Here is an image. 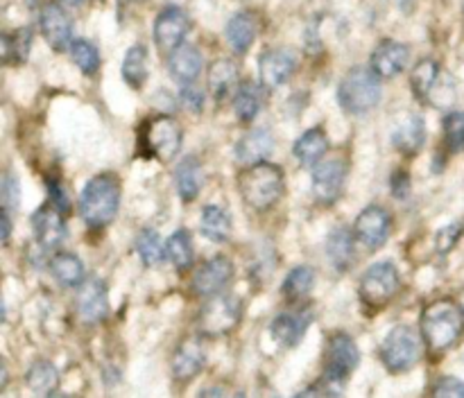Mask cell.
Returning <instances> with one entry per match:
<instances>
[{"mask_svg": "<svg viewBox=\"0 0 464 398\" xmlns=\"http://www.w3.org/2000/svg\"><path fill=\"white\" fill-rule=\"evenodd\" d=\"M392 194L399 199H406L408 194H411V176H408L406 172H394Z\"/></svg>", "mask_w": 464, "mask_h": 398, "instance_id": "f6af8a7d", "label": "cell"}, {"mask_svg": "<svg viewBox=\"0 0 464 398\" xmlns=\"http://www.w3.org/2000/svg\"><path fill=\"white\" fill-rule=\"evenodd\" d=\"M238 190L243 202L254 211H270L284 197L285 179L279 166L270 161H258L245 166L238 175Z\"/></svg>", "mask_w": 464, "mask_h": 398, "instance_id": "7a4b0ae2", "label": "cell"}, {"mask_svg": "<svg viewBox=\"0 0 464 398\" xmlns=\"http://www.w3.org/2000/svg\"><path fill=\"white\" fill-rule=\"evenodd\" d=\"M421 344H424V337H420V333L412 326H394L385 335L379 351L385 369L390 374H406V371H411L420 362Z\"/></svg>", "mask_w": 464, "mask_h": 398, "instance_id": "8992f818", "label": "cell"}, {"mask_svg": "<svg viewBox=\"0 0 464 398\" xmlns=\"http://www.w3.org/2000/svg\"><path fill=\"white\" fill-rule=\"evenodd\" d=\"M202 163L198 161V156H186L181 158V163L175 170V185L177 194H179L184 202H195V197L202 190Z\"/></svg>", "mask_w": 464, "mask_h": 398, "instance_id": "d4e9b609", "label": "cell"}, {"mask_svg": "<svg viewBox=\"0 0 464 398\" xmlns=\"http://www.w3.org/2000/svg\"><path fill=\"white\" fill-rule=\"evenodd\" d=\"M361 362L356 342L347 333H334L326 342L324 353V378L320 380L334 396L344 392V380Z\"/></svg>", "mask_w": 464, "mask_h": 398, "instance_id": "5b68a950", "label": "cell"}, {"mask_svg": "<svg viewBox=\"0 0 464 398\" xmlns=\"http://www.w3.org/2000/svg\"><path fill=\"white\" fill-rule=\"evenodd\" d=\"M63 3H66V5H71V7H80V5L84 3V0H63Z\"/></svg>", "mask_w": 464, "mask_h": 398, "instance_id": "c3c4849f", "label": "cell"}, {"mask_svg": "<svg viewBox=\"0 0 464 398\" xmlns=\"http://www.w3.org/2000/svg\"><path fill=\"white\" fill-rule=\"evenodd\" d=\"M202 235L211 242H227L231 238V220L220 206H207L199 220Z\"/></svg>", "mask_w": 464, "mask_h": 398, "instance_id": "836d02e7", "label": "cell"}, {"mask_svg": "<svg viewBox=\"0 0 464 398\" xmlns=\"http://www.w3.org/2000/svg\"><path fill=\"white\" fill-rule=\"evenodd\" d=\"M390 231H392V215L388 213V208L376 206V204L362 208V213L356 220V226H353L356 240L362 247L370 249V251H379L388 242Z\"/></svg>", "mask_w": 464, "mask_h": 398, "instance_id": "30bf717a", "label": "cell"}, {"mask_svg": "<svg viewBox=\"0 0 464 398\" xmlns=\"http://www.w3.org/2000/svg\"><path fill=\"white\" fill-rule=\"evenodd\" d=\"M166 258L175 265V270L186 271L195 261L193 238L186 229H177L166 242Z\"/></svg>", "mask_w": 464, "mask_h": 398, "instance_id": "d6a6232c", "label": "cell"}, {"mask_svg": "<svg viewBox=\"0 0 464 398\" xmlns=\"http://www.w3.org/2000/svg\"><path fill=\"white\" fill-rule=\"evenodd\" d=\"M326 149H329V136H326V131L322 127H313L306 134L299 136L293 152L299 158V163H304V166H315L324 156Z\"/></svg>", "mask_w": 464, "mask_h": 398, "instance_id": "83f0119b", "label": "cell"}, {"mask_svg": "<svg viewBox=\"0 0 464 398\" xmlns=\"http://www.w3.org/2000/svg\"><path fill=\"white\" fill-rule=\"evenodd\" d=\"M3 59L5 63H23L30 54L32 48V32L30 30H14L12 34H3Z\"/></svg>", "mask_w": 464, "mask_h": 398, "instance_id": "8d00e7d4", "label": "cell"}, {"mask_svg": "<svg viewBox=\"0 0 464 398\" xmlns=\"http://www.w3.org/2000/svg\"><path fill=\"white\" fill-rule=\"evenodd\" d=\"M231 279H234V265H231L229 258L213 256L207 262H202L199 270L195 271L193 280H190V289L198 297H213V294L225 292Z\"/></svg>", "mask_w": 464, "mask_h": 398, "instance_id": "4fadbf2b", "label": "cell"}, {"mask_svg": "<svg viewBox=\"0 0 464 398\" xmlns=\"http://www.w3.org/2000/svg\"><path fill=\"white\" fill-rule=\"evenodd\" d=\"M347 179V163L343 158H326L317 161L313 167V194L320 204L329 206L340 199Z\"/></svg>", "mask_w": 464, "mask_h": 398, "instance_id": "8fae6325", "label": "cell"}, {"mask_svg": "<svg viewBox=\"0 0 464 398\" xmlns=\"http://www.w3.org/2000/svg\"><path fill=\"white\" fill-rule=\"evenodd\" d=\"M204 393V396H207V393H220V396H222V393H225V389H207V392H202Z\"/></svg>", "mask_w": 464, "mask_h": 398, "instance_id": "681fc988", "label": "cell"}, {"mask_svg": "<svg viewBox=\"0 0 464 398\" xmlns=\"http://www.w3.org/2000/svg\"><path fill=\"white\" fill-rule=\"evenodd\" d=\"M295 71H297V57L288 48L266 50L258 59V77L266 89H276V86L285 84Z\"/></svg>", "mask_w": 464, "mask_h": 398, "instance_id": "5bb4252c", "label": "cell"}, {"mask_svg": "<svg viewBox=\"0 0 464 398\" xmlns=\"http://www.w3.org/2000/svg\"><path fill=\"white\" fill-rule=\"evenodd\" d=\"M48 190H50V199H53V206H57L62 213H68V197L66 193H63V188L59 185V181H50L48 184Z\"/></svg>", "mask_w": 464, "mask_h": 398, "instance_id": "bcb514c9", "label": "cell"}, {"mask_svg": "<svg viewBox=\"0 0 464 398\" xmlns=\"http://www.w3.org/2000/svg\"><path fill=\"white\" fill-rule=\"evenodd\" d=\"M118 208H121V181L116 175L109 172L95 175L82 190L80 213L89 229H104L111 224Z\"/></svg>", "mask_w": 464, "mask_h": 398, "instance_id": "3957f363", "label": "cell"}, {"mask_svg": "<svg viewBox=\"0 0 464 398\" xmlns=\"http://www.w3.org/2000/svg\"><path fill=\"white\" fill-rule=\"evenodd\" d=\"M136 251H139L143 265L152 267V265H157V262H161L163 244H161V238H159L157 231L154 229L140 231L139 238H136Z\"/></svg>", "mask_w": 464, "mask_h": 398, "instance_id": "f35d334b", "label": "cell"}, {"mask_svg": "<svg viewBox=\"0 0 464 398\" xmlns=\"http://www.w3.org/2000/svg\"><path fill=\"white\" fill-rule=\"evenodd\" d=\"M462 9H464V0H462Z\"/></svg>", "mask_w": 464, "mask_h": 398, "instance_id": "f5cc1de1", "label": "cell"}, {"mask_svg": "<svg viewBox=\"0 0 464 398\" xmlns=\"http://www.w3.org/2000/svg\"><path fill=\"white\" fill-rule=\"evenodd\" d=\"M444 143L453 154L464 152V111H451L444 118Z\"/></svg>", "mask_w": 464, "mask_h": 398, "instance_id": "ab89813d", "label": "cell"}, {"mask_svg": "<svg viewBox=\"0 0 464 398\" xmlns=\"http://www.w3.org/2000/svg\"><path fill=\"white\" fill-rule=\"evenodd\" d=\"M313 288H315V270L308 265H297L288 271L281 292L288 301H302L313 292Z\"/></svg>", "mask_w": 464, "mask_h": 398, "instance_id": "4dcf8cb0", "label": "cell"}, {"mask_svg": "<svg viewBox=\"0 0 464 398\" xmlns=\"http://www.w3.org/2000/svg\"><path fill=\"white\" fill-rule=\"evenodd\" d=\"M399 5H401V7H403V9H411L412 0H399Z\"/></svg>", "mask_w": 464, "mask_h": 398, "instance_id": "f907efd6", "label": "cell"}, {"mask_svg": "<svg viewBox=\"0 0 464 398\" xmlns=\"http://www.w3.org/2000/svg\"><path fill=\"white\" fill-rule=\"evenodd\" d=\"M442 72H444L442 66H440L435 59H429V57L421 59V62L412 68V75H411V84L417 98L429 100L430 90L435 89V84L440 81Z\"/></svg>", "mask_w": 464, "mask_h": 398, "instance_id": "d590c367", "label": "cell"}, {"mask_svg": "<svg viewBox=\"0 0 464 398\" xmlns=\"http://www.w3.org/2000/svg\"><path fill=\"white\" fill-rule=\"evenodd\" d=\"M243 319V301L231 294H213L199 312V330L208 337H220L231 333Z\"/></svg>", "mask_w": 464, "mask_h": 398, "instance_id": "ba28073f", "label": "cell"}, {"mask_svg": "<svg viewBox=\"0 0 464 398\" xmlns=\"http://www.w3.org/2000/svg\"><path fill=\"white\" fill-rule=\"evenodd\" d=\"M338 102L347 113L361 116L381 102V77L374 68L353 66L338 86Z\"/></svg>", "mask_w": 464, "mask_h": 398, "instance_id": "277c9868", "label": "cell"}, {"mask_svg": "<svg viewBox=\"0 0 464 398\" xmlns=\"http://www.w3.org/2000/svg\"><path fill=\"white\" fill-rule=\"evenodd\" d=\"M408 62H411V48L401 41L385 39L376 45L372 52V68L381 80H392L399 72L406 71Z\"/></svg>", "mask_w": 464, "mask_h": 398, "instance_id": "9a60e30c", "label": "cell"}, {"mask_svg": "<svg viewBox=\"0 0 464 398\" xmlns=\"http://www.w3.org/2000/svg\"><path fill=\"white\" fill-rule=\"evenodd\" d=\"M3 208H7L9 213L18 211L21 206V190H18V179L14 176V172L3 175Z\"/></svg>", "mask_w": 464, "mask_h": 398, "instance_id": "b9f144b4", "label": "cell"}, {"mask_svg": "<svg viewBox=\"0 0 464 398\" xmlns=\"http://www.w3.org/2000/svg\"><path fill=\"white\" fill-rule=\"evenodd\" d=\"M275 152V136L266 129V127H258V129L247 131L243 138L236 143V158L243 166H252V163L267 161V156Z\"/></svg>", "mask_w": 464, "mask_h": 398, "instance_id": "44dd1931", "label": "cell"}, {"mask_svg": "<svg viewBox=\"0 0 464 398\" xmlns=\"http://www.w3.org/2000/svg\"><path fill=\"white\" fill-rule=\"evenodd\" d=\"M460 308H462V312H464V292H462V297H460Z\"/></svg>", "mask_w": 464, "mask_h": 398, "instance_id": "816d5d0a", "label": "cell"}, {"mask_svg": "<svg viewBox=\"0 0 464 398\" xmlns=\"http://www.w3.org/2000/svg\"><path fill=\"white\" fill-rule=\"evenodd\" d=\"M308 326H311V317L306 312H284V315H279L272 321L270 333L281 346L293 348L302 342Z\"/></svg>", "mask_w": 464, "mask_h": 398, "instance_id": "7402d4cb", "label": "cell"}, {"mask_svg": "<svg viewBox=\"0 0 464 398\" xmlns=\"http://www.w3.org/2000/svg\"><path fill=\"white\" fill-rule=\"evenodd\" d=\"M433 396H460L464 398V383L458 378H442L440 383H435Z\"/></svg>", "mask_w": 464, "mask_h": 398, "instance_id": "7bdbcfd3", "label": "cell"}, {"mask_svg": "<svg viewBox=\"0 0 464 398\" xmlns=\"http://www.w3.org/2000/svg\"><path fill=\"white\" fill-rule=\"evenodd\" d=\"M25 383L34 393L50 396V393H54V389H57L59 374H57V369H54L53 362L36 360V362H32V366L27 369Z\"/></svg>", "mask_w": 464, "mask_h": 398, "instance_id": "e575fe53", "label": "cell"}, {"mask_svg": "<svg viewBox=\"0 0 464 398\" xmlns=\"http://www.w3.org/2000/svg\"><path fill=\"white\" fill-rule=\"evenodd\" d=\"M392 143L399 152L403 154H417L426 143V122L424 118L411 113L403 118L392 131Z\"/></svg>", "mask_w": 464, "mask_h": 398, "instance_id": "603a6c76", "label": "cell"}, {"mask_svg": "<svg viewBox=\"0 0 464 398\" xmlns=\"http://www.w3.org/2000/svg\"><path fill=\"white\" fill-rule=\"evenodd\" d=\"M204 362H207V353H204L202 339H181L179 346L175 348V355H172V378L177 383H188L204 369Z\"/></svg>", "mask_w": 464, "mask_h": 398, "instance_id": "ac0fdd59", "label": "cell"}, {"mask_svg": "<svg viewBox=\"0 0 464 398\" xmlns=\"http://www.w3.org/2000/svg\"><path fill=\"white\" fill-rule=\"evenodd\" d=\"M236 81H238V66H236L231 59H218L208 66V77L207 86L208 93L213 95V100L222 102L227 95L234 90Z\"/></svg>", "mask_w": 464, "mask_h": 398, "instance_id": "484cf974", "label": "cell"}, {"mask_svg": "<svg viewBox=\"0 0 464 398\" xmlns=\"http://www.w3.org/2000/svg\"><path fill=\"white\" fill-rule=\"evenodd\" d=\"M263 109V90L254 81H240L234 93V111L240 122H252Z\"/></svg>", "mask_w": 464, "mask_h": 398, "instance_id": "f1b7e54d", "label": "cell"}, {"mask_svg": "<svg viewBox=\"0 0 464 398\" xmlns=\"http://www.w3.org/2000/svg\"><path fill=\"white\" fill-rule=\"evenodd\" d=\"M50 271L63 288H77L84 280V262L75 253L59 251L50 261Z\"/></svg>", "mask_w": 464, "mask_h": 398, "instance_id": "f546056e", "label": "cell"}, {"mask_svg": "<svg viewBox=\"0 0 464 398\" xmlns=\"http://www.w3.org/2000/svg\"><path fill=\"white\" fill-rule=\"evenodd\" d=\"M399 285H401V279H399V270L392 265V262H376L370 270L362 274L361 279V301L365 303L372 310H379V308L388 306L399 292Z\"/></svg>", "mask_w": 464, "mask_h": 398, "instance_id": "9c48e42d", "label": "cell"}, {"mask_svg": "<svg viewBox=\"0 0 464 398\" xmlns=\"http://www.w3.org/2000/svg\"><path fill=\"white\" fill-rule=\"evenodd\" d=\"M464 335V312L460 303L440 298L426 306L421 315V337L433 353H444L456 346Z\"/></svg>", "mask_w": 464, "mask_h": 398, "instance_id": "6da1fadb", "label": "cell"}, {"mask_svg": "<svg viewBox=\"0 0 464 398\" xmlns=\"http://www.w3.org/2000/svg\"><path fill=\"white\" fill-rule=\"evenodd\" d=\"M71 57L84 75H95L100 68V52L91 41L75 39L71 43Z\"/></svg>", "mask_w": 464, "mask_h": 398, "instance_id": "74e56055", "label": "cell"}, {"mask_svg": "<svg viewBox=\"0 0 464 398\" xmlns=\"http://www.w3.org/2000/svg\"><path fill=\"white\" fill-rule=\"evenodd\" d=\"M0 222H3V242L7 244L9 238H12V217H9L7 208H3V215H0Z\"/></svg>", "mask_w": 464, "mask_h": 398, "instance_id": "7dc6e473", "label": "cell"}, {"mask_svg": "<svg viewBox=\"0 0 464 398\" xmlns=\"http://www.w3.org/2000/svg\"><path fill=\"white\" fill-rule=\"evenodd\" d=\"M77 315L84 324H100L109 315L107 285L100 279H89L77 292Z\"/></svg>", "mask_w": 464, "mask_h": 398, "instance_id": "e0dca14e", "label": "cell"}, {"mask_svg": "<svg viewBox=\"0 0 464 398\" xmlns=\"http://www.w3.org/2000/svg\"><path fill=\"white\" fill-rule=\"evenodd\" d=\"M181 100H184V104L190 109V111H195V113L202 111L204 95H202V90L193 89V84L181 86Z\"/></svg>", "mask_w": 464, "mask_h": 398, "instance_id": "ee69618b", "label": "cell"}, {"mask_svg": "<svg viewBox=\"0 0 464 398\" xmlns=\"http://www.w3.org/2000/svg\"><path fill=\"white\" fill-rule=\"evenodd\" d=\"M122 80L131 86V89H140L148 80V48L140 43L131 45L122 59Z\"/></svg>", "mask_w": 464, "mask_h": 398, "instance_id": "1f68e13d", "label": "cell"}, {"mask_svg": "<svg viewBox=\"0 0 464 398\" xmlns=\"http://www.w3.org/2000/svg\"><path fill=\"white\" fill-rule=\"evenodd\" d=\"M190 30V18L188 14L181 7H163L159 12L157 21H154V41H157V48L161 52L170 54L172 50L179 48L184 43L186 34Z\"/></svg>", "mask_w": 464, "mask_h": 398, "instance_id": "7c38bea8", "label": "cell"}, {"mask_svg": "<svg viewBox=\"0 0 464 398\" xmlns=\"http://www.w3.org/2000/svg\"><path fill=\"white\" fill-rule=\"evenodd\" d=\"M202 52H199L195 45L181 43L179 48H175L168 57V71H170L172 80L179 86L195 84V80L202 72Z\"/></svg>", "mask_w": 464, "mask_h": 398, "instance_id": "ffe728a7", "label": "cell"}, {"mask_svg": "<svg viewBox=\"0 0 464 398\" xmlns=\"http://www.w3.org/2000/svg\"><path fill=\"white\" fill-rule=\"evenodd\" d=\"M39 25H41V34H44V39L48 41L50 48L54 50L71 48L72 43L71 18H68V14L63 12L59 5L48 3L41 7Z\"/></svg>", "mask_w": 464, "mask_h": 398, "instance_id": "2e32d148", "label": "cell"}, {"mask_svg": "<svg viewBox=\"0 0 464 398\" xmlns=\"http://www.w3.org/2000/svg\"><path fill=\"white\" fill-rule=\"evenodd\" d=\"M254 36H256V18L252 14L238 12L229 18V23H227V41H229L234 52H247L249 45L254 43Z\"/></svg>", "mask_w": 464, "mask_h": 398, "instance_id": "4316f807", "label": "cell"}, {"mask_svg": "<svg viewBox=\"0 0 464 398\" xmlns=\"http://www.w3.org/2000/svg\"><path fill=\"white\" fill-rule=\"evenodd\" d=\"M184 131L181 125L172 116H154L140 129V143H143L145 154L159 158V161H172L179 154Z\"/></svg>", "mask_w": 464, "mask_h": 398, "instance_id": "52a82bcc", "label": "cell"}, {"mask_svg": "<svg viewBox=\"0 0 464 398\" xmlns=\"http://www.w3.org/2000/svg\"><path fill=\"white\" fill-rule=\"evenodd\" d=\"M464 226L460 222H456V224H449L444 226V229H440L438 233H435V249H438L440 253H449L453 247H456V242L460 240Z\"/></svg>", "mask_w": 464, "mask_h": 398, "instance_id": "60d3db41", "label": "cell"}, {"mask_svg": "<svg viewBox=\"0 0 464 398\" xmlns=\"http://www.w3.org/2000/svg\"><path fill=\"white\" fill-rule=\"evenodd\" d=\"M353 238L356 233L352 235L347 226H338L326 238V256L338 271H347L353 265V258H356V249H353L356 240Z\"/></svg>", "mask_w": 464, "mask_h": 398, "instance_id": "cb8c5ba5", "label": "cell"}, {"mask_svg": "<svg viewBox=\"0 0 464 398\" xmlns=\"http://www.w3.org/2000/svg\"><path fill=\"white\" fill-rule=\"evenodd\" d=\"M63 213L57 206H41L39 211L32 215V229H34L36 240L41 247L45 249H57L59 244L66 238V222H63Z\"/></svg>", "mask_w": 464, "mask_h": 398, "instance_id": "d6986e66", "label": "cell"}]
</instances>
